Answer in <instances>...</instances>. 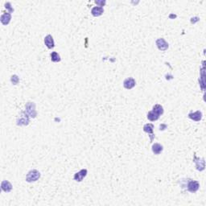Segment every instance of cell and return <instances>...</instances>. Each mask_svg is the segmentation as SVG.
Here are the masks:
<instances>
[{"label":"cell","instance_id":"9","mask_svg":"<svg viewBox=\"0 0 206 206\" xmlns=\"http://www.w3.org/2000/svg\"><path fill=\"white\" fill-rule=\"evenodd\" d=\"M1 188L5 192H10L12 190V185L8 180H3L1 183Z\"/></svg>","mask_w":206,"mask_h":206},{"label":"cell","instance_id":"16","mask_svg":"<svg viewBox=\"0 0 206 206\" xmlns=\"http://www.w3.org/2000/svg\"><path fill=\"white\" fill-rule=\"evenodd\" d=\"M198 159V161L195 160L196 164V169L199 171H203L205 169V164H203V163H205V159H201V161H200V159Z\"/></svg>","mask_w":206,"mask_h":206},{"label":"cell","instance_id":"2","mask_svg":"<svg viewBox=\"0 0 206 206\" xmlns=\"http://www.w3.org/2000/svg\"><path fill=\"white\" fill-rule=\"evenodd\" d=\"M155 44L157 45L158 49H159L160 51H166L167 49H168V43H167L166 40L163 38L158 39L155 42Z\"/></svg>","mask_w":206,"mask_h":206},{"label":"cell","instance_id":"18","mask_svg":"<svg viewBox=\"0 0 206 206\" xmlns=\"http://www.w3.org/2000/svg\"><path fill=\"white\" fill-rule=\"evenodd\" d=\"M18 81H19V78H18L17 76L14 75L11 77V82L13 83L14 85H16L18 83Z\"/></svg>","mask_w":206,"mask_h":206},{"label":"cell","instance_id":"5","mask_svg":"<svg viewBox=\"0 0 206 206\" xmlns=\"http://www.w3.org/2000/svg\"><path fill=\"white\" fill-rule=\"evenodd\" d=\"M11 13L3 11V14H2V15H1L0 19H1V23H2L3 25H8V23H10V21H11Z\"/></svg>","mask_w":206,"mask_h":206},{"label":"cell","instance_id":"8","mask_svg":"<svg viewBox=\"0 0 206 206\" xmlns=\"http://www.w3.org/2000/svg\"><path fill=\"white\" fill-rule=\"evenodd\" d=\"M44 44L47 46V48L49 49H53L55 46V43H54V40L53 37L51 35H48L47 36H45L44 38Z\"/></svg>","mask_w":206,"mask_h":206},{"label":"cell","instance_id":"13","mask_svg":"<svg viewBox=\"0 0 206 206\" xmlns=\"http://www.w3.org/2000/svg\"><path fill=\"white\" fill-rule=\"evenodd\" d=\"M159 115L157 114L156 113L154 112V111H150L147 114V118H148V120L151 121V122L156 121V120L159 119Z\"/></svg>","mask_w":206,"mask_h":206},{"label":"cell","instance_id":"6","mask_svg":"<svg viewBox=\"0 0 206 206\" xmlns=\"http://www.w3.org/2000/svg\"><path fill=\"white\" fill-rule=\"evenodd\" d=\"M33 105V102H28L26 105V112L27 113L28 115H30V117L35 118L36 115V110H35V106L33 108H31Z\"/></svg>","mask_w":206,"mask_h":206},{"label":"cell","instance_id":"15","mask_svg":"<svg viewBox=\"0 0 206 206\" xmlns=\"http://www.w3.org/2000/svg\"><path fill=\"white\" fill-rule=\"evenodd\" d=\"M152 111H154L155 113H156V114H159V115H161V114H164V108H163V106H162L161 105L157 104V105H154L153 110H152Z\"/></svg>","mask_w":206,"mask_h":206},{"label":"cell","instance_id":"11","mask_svg":"<svg viewBox=\"0 0 206 206\" xmlns=\"http://www.w3.org/2000/svg\"><path fill=\"white\" fill-rule=\"evenodd\" d=\"M103 12H104V10L101 7H94L91 11V13L94 16H100L102 15Z\"/></svg>","mask_w":206,"mask_h":206},{"label":"cell","instance_id":"1","mask_svg":"<svg viewBox=\"0 0 206 206\" xmlns=\"http://www.w3.org/2000/svg\"><path fill=\"white\" fill-rule=\"evenodd\" d=\"M40 177V173L37 170L34 169V170H31L27 173V175L26 176V181L29 182V183L35 182V181L39 180Z\"/></svg>","mask_w":206,"mask_h":206},{"label":"cell","instance_id":"4","mask_svg":"<svg viewBox=\"0 0 206 206\" xmlns=\"http://www.w3.org/2000/svg\"><path fill=\"white\" fill-rule=\"evenodd\" d=\"M135 79L133 77H129V78H127L123 82V86L124 88H126L127 90H131L132 88H134L135 86Z\"/></svg>","mask_w":206,"mask_h":206},{"label":"cell","instance_id":"12","mask_svg":"<svg viewBox=\"0 0 206 206\" xmlns=\"http://www.w3.org/2000/svg\"><path fill=\"white\" fill-rule=\"evenodd\" d=\"M163 146L160 145L159 143H155L152 146V151L155 155H159L163 151Z\"/></svg>","mask_w":206,"mask_h":206},{"label":"cell","instance_id":"19","mask_svg":"<svg viewBox=\"0 0 206 206\" xmlns=\"http://www.w3.org/2000/svg\"><path fill=\"white\" fill-rule=\"evenodd\" d=\"M5 8H7L8 11H9V13H11V12L14 11V9L11 8V5L10 3H7L5 4Z\"/></svg>","mask_w":206,"mask_h":206},{"label":"cell","instance_id":"3","mask_svg":"<svg viewBox=\"0 0 206 206\" xmlns=\"http://www.w3.org/2000/svg\"><path fill=\"white\" fill-rule=\"evenodd\" d=\"M200 188V184L196 180H191L188 184V190L191 192H196Z\"/></svg>","mask_w":206,"mask_h":206},{"label":"cell","instance_id":"20","mask_svg":"<svg viewBox=\"0 0 206 206\" xmlns=\"http://www.w3.org/2000/svg\"><path fill=\"white\" fill-rule=\"evenodd\" d=\"M95 3L99 5L98 7H101H101H103V6L105 4V1H96Z\"/></svg>","mask_w":206,"mask_h":206},{"label":"cell","instance_id":"10","mask_svg":"<svg viewBox=\"0 0 206 206\" xmlns=\"http://www.w3.org/2000/svg\"><path fill=\"white\" fill-rule=\"evenodd\" d=\"M188 118H191L192 120H193V121L199 122L202 118V113L201 112V111H199V110L198 111H196V112L190 113L188 114Z\"/></svg>","mask_w":206,"mask_h":206},{"label":"cell","instance_id":"14","mask_svg":"<svg viewBox=\"0 0 206 206\" xmlns=\"http://www.w3.org/2000/svg\"><path fill=\"white\" fill-rule=\"evenodd\" d=\"M153 129L154 126L151 123L146 124V125L143 127V131L146 132V133H148V134H151V135H153Z\"/></svg>","mask_w":206,"mask_h":206},{"label":"cell","instance_id":"17","mask_svg":"<svg viewBox=\"0 0 206 206\" xmlns=\"http://www.w3.org/2000/svg\"><path fill=\"white\" fill-rule=\"evenodd\" d=\"M51 60L53 62H59L60 61V56L58 53L56 52H53L52 54H51Z\"/></svg>","mask_w":206,"mask_h":206},{"label":"cell","instance_id":"7","mask_svg":"<svg viewBox=\"0 0 206 206\" xmlns=\"http://www.w3.org/2000/svg\"><path fill=\"white\" fill-rule=\"evenodd\" d=\"M86 175H87L86 169H82V170H81L80 172H77L75 175H74V180H75L76 181L81 182V181H82L83 179L86 176Z\"/></svg>","mask_w":206,"mask_h":206}]
</instances>
